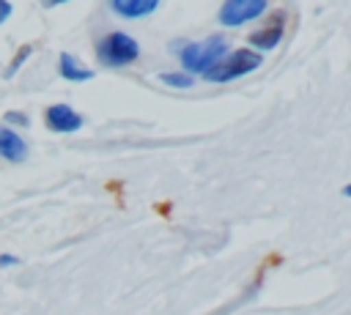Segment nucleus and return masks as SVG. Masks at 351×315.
Masks as SVG:
<instances>
[{"mask_svg": "<svg viewBox=\"0 0 351 315\" xmlns=\"http://www.w3.org/2000/svg\"><path fill=\"white\" fill-rule=\"evenodd\" d=\"M228 52V41L222 38V36H208L206 41H189V44H184L181 47V52H178V60H181V66L189 71V74H206L222 55Z\"/></svg>", "mask_w": 351, "mask_h": 315, "instance_id": "f257e3e1", "label": "nucleus"}, {"mask_svg": "<svg viewBox=\"0 0 351 315\" xmlns=\"http://www.w3.org/2000/svg\"><path fill=\"white\" fill-rule=\"evenodd\" d=\"M261 63H263V58L255 49H236V52H225L203 77L208 82H228V79H236L241 74L255 71Z\"/></svg>", "mask_w": 351, "mask_h": 315, "instance_id": "f03ea898", "label": "nucleus"}, {"mask_svg": "<svg viewBox=\"0 0 351 315\" xmlns=\"http://www.w3.org/2000/svg\"><path fill=\"white\" fill-rule=\"evenodd\" d=\"M58 71H60V77L69 79V82H85V79H93V68L80 66L77 58L69 55V52L60 55V60H58Z\"/></svg>", "mask_w": 351, "mask_h": 315, "instance_id": "1a4fd4ad", "label": "nucleus"}, {"mask_svg": "<svg viewBox=\"0 0 351 315\" xmlns=\"http://www.w3.org/2000/svg\"><path fill=\"white\" fill-rule=\"evenodd\" d=\"M8 16H11V3H8V0H0V25H3Z\"/></svg>", "mask_w": 351, "mask_h": 315, "instance_id": "ddd939ff", "label": "nucleus"}, {"mask_svg": "<svg viewBox=\"0 0 351 315\" xmlns=\"http://www.w3.org/2000/svg\"><path fill=\"white\" fill-rule=\"evenodd\" d=\"M140 58V44L129 36V33H107L101 41H99V60L110 68H121V66H129Z\"/></svg>", "mask_w": 351, "mask_h": 315, "instance_id": "7ed1b4c3", "label": "nucleus"}, {"mask_svg": "<svg viewBox=\"0 0 351 315\" xmlns=\"http://www.w3.org/2000/svg\"><path fill=\"white\" fill-rule=\"evenodd\" d=\"M266 0H225L219 5V25L225 27H239V25H247L252 19H258L263 11H266Z\"/></svg>", "mask_w": 351, "mask_h": 315, "instance_id": "20e7f679", "label": "nucleus"}, {"mask_svg": "<svg viewBox=\"0 0 351 315\" xmlns=\"http://www.w3.org/2000/svg\"><path fill=\"white\" fill-rule=\"evenodd\" d=\"M159 0H110V8L123 19H140L154 14Z\"/></svg>", "mask_w": 351, "mask_h": 315, "instance_id": "0eeeda50", "label": "nucleus"}, {"mask_svg": "<svg viewBox=\"0 0 351 315\" xmlns=\"http://www.w3.org/2000/svg\"><path fill=\"white\" fill-rule=\"evenodd\" d=\"M44 121H47V129L49 131H58V134H69V131L82 129V115L74 107H69V104H52V107H47Z\"/></svg>", "mask_w": 351, "mask_h": 315, "instance_id": "39448f33", "label": "nucleus"}, {"mask_svg": "<svg viewBox=\"0 0 351 315\" xmlns=\"http://www.w3.org/2000/svg\"><path fill=\"white\" fill-rule=\"evenodd\" d=\"M19 257L16 255H0V268H8V266H16Z\"/></svg>", "mask_w": 351, "mask_h": 315, "instance_id": "f8f14e48", "label": "nucleus"}, {"mask_svg": "<svg viewBox=\"0 0 351 315\" xmlns=\"http://www.w3.org/2000/svg\"><path fill=\"white\" fill-rule=\"evenodd\" d=\"M282 36H285V30H282V16H277V22H274L271 27H263V30L250 33V44H252V47L258 49V55H261V52L274 49V47L282 41Z\"/></svg>", "mask_w": 351, "mask_h": 315, "instance_id": "6e6552de", "label": "nucleus"}, {"mask_svg": "<svg viewBox=\"0 0 351 315\" xmlns=\"http://www.w3.org/2000/svg\"><path fill=\"white\" fill-rule=\"evenodd\" d=\"M30 52H33V47H30V44H25V47H22V49H19L16 55H14V60H11V66L5 68V77H14V74L19 71V66H22V63H25V60L30 58Z\"/></svg>", "mask_w": 351, "mask_h": 315, "instance_id": "9b49d317", "label": "nucleus"}, {"mask_svg": "<svg viewBox=\"0 0 351 315\" xmlns=\"http://www.w3.org/2000/svg\"><path fill=\"white\" fill-rule=\"evenodd\" d=\"M5 121H16V123L27 126V115H19V112H5Z\"/></svg>", "mask_w": 351, "mask_h": 315, "instance_id": "4468645a", "label": "nucleus"}, {"mask_svg": "<svg viewBox=\"0 0 351 315\" xmlns=\"http://www.w3.org/2000/svg\"><path fill=\"white\" fill-rule=\"evenodd\" d=\"M0 156L11 164H22L27 159V142L16 131L0 126Z\"/></svg>", "mask_w": 351, "mask_h": 315, "instance_id": "423d86ee", "label": "nucleus"}, {"mask_svg": "<svg viewBox=\"0 0 351 315\" xmlns=\"http://www.w3.org/2000/svg\"><path fill=\"white\" fill-rule=\"evenodd\" d=\"M60 3H69V0H41L44 8H55V5H60Z\"/></svg>", "mask_w": 351, "mask_h": 315, "instance_id": "2eb2a0df", "label": "nucleus"}, {"mask_svg": "<svg viewBox=\"0 0 351 315\" xmlns=\"http://www.w3.org/2000/svg\"><path fill=\"white\" fill-rule=\"evenodd\" d=\"M159 79H162L165 85H170V88H192V85H195V79H192L189 74H173V71L159 74Z\"/></svg>", "mask_w": 351, "mask_h": 315, "instance_id": "9d476101", "label": "nucleus"}]
</instances>
